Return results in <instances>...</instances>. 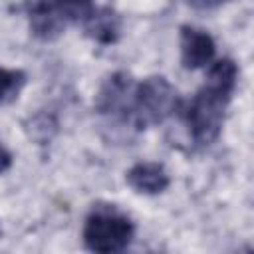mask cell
Listing matches in <instances>:
<instances>
[{
	"label": "cell",
	"mask_w": 254,
	"mask_h": 254,
	"mask_svg": "<svg viewBox=\"0 0 254 254\" xmlns=\"http://www.w3.org/2000/svg\"><path fill=\"white\" fill-rule=\"evenodd\" d=\"M26 16L30 32L44 42L62 36L69 24L52 0H26Z\"/></svg>",
	"instance_id": "cell-5"
},
{
	"label": "cell",
	"mask_w": 254,
	"mask_h": 254,
	"mask_svg": "<svg viewBox=\"0 0 254 254\" xmlns=\"http://www.w3.org/2000/svg\"><path fill=\"white\" fill-rule=\"evenodd\" d=\"M133 87L135 79L127 71H115L107 75L95 95V111L107 119L127 123Z\"/></svg>",
	"instance_id": "cell-4"
},
{
	"label": "cell",
	"mask_w": 254,
	"mask_h": 254,
	"mask_svg": "<svg viewBox=\"0 0 254 254\" xmlns=\"http://www.w3.org/2000/svg\"><path fill=\"white\" fill-rule=\"evenodd\" d=\"M121 30H123V20L109 6L91 8L83 18V34L99 46L117 44L121 38Z\"/></svg>",
	"instance_id": "cell-7"
},
{
	"label": "cell",
	"mask_w": 254,
	"mask_h": 254,
	"mask_svg": "<svg viewBox=\"0 0 254 254\" xmlns=\"http://www.w3.org/2000/svg\"><path fill=\"white\" fill-rule=\"evenodd\" d=\"M26 71L0 65V107L12 103L26 85Z\"/></svg>",
	"instance_id": "cell-9"
},
{
	"label": "cell",
	"mask_w": 254,
	"mask_h": 254,
	"mask_svg": "<svg viewBox=\"0 0 254 254\" xmlns=\"http://www.w3.org/2000/svg\"><path fill=\"white\" fill-rule=\"evenodd\" d=\"M135 238V224L127 212L111 202H95L83 222V244L91 252H123Z\"/></svg>",
	"instance_id": "cell-3"
},
{
	"label": "cell",
	"mask_w": 254,
	"mask_h": 254,
	"mask_svg": "<svg viewBox=\"0 0 254 254\" xmlns=\"http://www.w3.org/2000/svg\"><path fill=\"white\" fill-rule=\"evenodd\" d=\"M10 167H12V155H10V151L6 147L0 145V175L6 173Z\"/></svg>",
	"instance_id": "cell-11"
},
{
	"label": "cell",
	"mask_w": 254,
	"mask_h": 254,
	"mask_svg": "<svg viewBox=\"0 0 254 254\" xmlns=\"http://www.w3.org/2000/svg\"><path fill=\"white\" fill-rule=\"evenodd\" d=\"M236 83L238 65L234 60L222 58L208 69L202 87L183 109V119L196 147H208L220 137Z\"/></svg>",
	"instance_id": "cell-1"
},
{
	"label": "cell",
	"mask_w": 254,
	"mask_h": 254,
	"mask_svg": "<svg viewBox=\"0 0 254 254\" xmlns=\"http://www.w3.org/2000/svg\"><path fill=\"white\" fill-rule=\"evenodd\" d=\"M125 181L127 185L139 192V194H161L169 189L171 179L167 169L161 163L155 161H143V163H135L127 173H125Z\"/></svg>",
	"instance_id": "cell-8"
},
{
	"label": "cell",
	"mask_w": 254,
	"mask_h": 254,
	"mask_svg": "<svg viewBox=\"0 0 254 254\" xmlns=\"http://www.w3.org/2000/svg\"><path fill=\"white\" fill-rule=\"evenodd\" d=\"M52 2L65 16V20L71 24V22H75L79 18L81 20L85 18V14L91 10V2L93 0H52Z\"/></svg>",
	"instance_id": "cell-10"
},
{
	"label": "cell",
	"mask_w": 254,
	"mask_h": 254,
	"mask_svg": "<svg viewBox=\"0 0 254 254\" xmlns=\"http://www.w3.org/2000/svg\"><path fill=\"white\" fill-rule=\"evenodd\" d=\"M216 54V44L210 34L194 26H181V64L185 69L206 67Z\"/></svg>",
	"instance_id": "cell-6"
},
{
	"label": "cell",
	"mask_w": 254,
	"mask_h": 254,
	"mask_svg": "<svg viewBox=\"0 0 254 254\" xmlns=\"http://www.w3.org/2000/svg\"><path fill=\"white\" fill-rule=\"evenodd\" d=\"M183 101L171 81L163 75H149L135 83L131 105L127 113V125L137 131L157 127L181 109Z\"/></svg>",
	"instance_id": "cell-2"
},
{
	"label": "cell",
	"mask_w": 254,
	"mask_h": 254,
	"mask_svg": "<svg viewBox=\"0 0 254 254\" xmlns=\"http://www.w3.org/2000/svg\"><path fill=\"white\" fill-rule=\"evenodd\" d=\"M222 2H226V0H189V4H192L194 8H202V10H208V8H214V6H220Z\"/></svg>",
	"instance_id": "cell-12"
}]
</instances>
